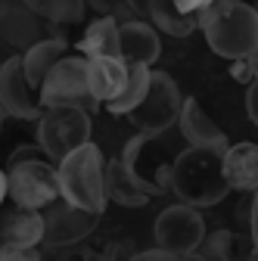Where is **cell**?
<instances>
[{
	"label": "cell",
	"instance_id": "5b68a950",
	"mask_svg": "<svg viewBox=\"0 0 258 261\" xmlns=\"http://www.w3.org/2000/svg\"><path fill=\"white\" fill-rule=\"evenodd\" d=\"M174 149L162 140V134H137L124 143L121 162L131 171V177L149 193V196H162L168 193V177H171V162Z\"/></svg>",
	"mask_w": 258,
	"mask_h": 261
},
{
	"label": "cell",
	"instance_id": "f546056e",
	"mask_svg": "<svg viewBox=\"0 0 258 261\" xmlns=\"http://www.w3.org/2000/svg\"><path fill=\"white\" fill-rule=\"evenodd\" d=\"M255 69H258L255 56H243V59H234L230 75H234V81H240V84H252V81H255Z\"/></svg>",
	"mask_w": 258,
	"mask_h": 261
},
{
	"label": "cell",
	"instance_id": "ac0fdd59",
	"mask_svg": "<svg viewBox=\"0 0 258 261\" xmlns=\"http://www.w3.org/2000/svg\"><path fill=\"white\" fill-rule=\"evenodd\" d=\"M103 187H106V199L124 205V208H143L152 196L131 177V171L124 168L121 159H109L106 171H103Z\"/></svg>",
	"mask_w": 258,
	"mask_h": 261
},
{
	"label": "cell",
	"instance_id": "4fadbf2b",
	"mask_svg": "<svg viewBox=\"0 0 258 261\" xmlns=\"http://www.w3.org/2000/svg\"><path fill=\"white\" fill-rule=\"evenodd\" d=\"M162 56V41L159 31L143 22V19H127L118 22V59L131 62V65H149Z\"/></svg>",
	"mask_w": 258,
	"mask_h": 261
},
{
	"label": "cell",
	"instance_id": "7402d4cb",
	"mask_svg": "<svg viewBox=\"0 0 258 261\" xmlns=\"http://www.w3.org/2000/svg\"><path fill=\"white\" fill-rule=\"evenodd\" d=\"M149 65H131L127 62V78H124V87L118 90L115 100L106 103V112L109 115H127L140 100H143V93L149 87Z\"/></svg>",
	"mask_w": 258,
	"mask_h": 261
},
{
	"label": "cell",
	"instance_id": "2e32d148",
	"mask_svg": "<svg viewBox=\"0 0 258 261\" xmlns=\"http://www.w3.org/2000/svg\"><path fill=\"white\" fill-rule=\"evenodd\" d=\"M44 243V215L38 208L13 205L0 215V246H41Z\"/></svg>",
	"mask_w": 258,
	"mask_h": 261
},
{
	"label": "cell",
	"instance_id": "8992f818",
	"mask_svg": "<svg viewBox=\"0 0 258 261\" xmlns=\"http://www.w3.org/2000/svg\"><path fill=\"white\" fill-rule=\"evenodd\" d=\"M184 106V93L177 87V81L168 72H149V87L143 93V100L127 112V121H131L140 134H165L168 127L177 124Z\"/></svg>",
	"mask_w": 258,
	"mask_h": 261
},
{
	"label": "cell",
	"instance_id": "52a82bcc",
	"mask_svg": "<svg viewBox=\"0 0 258 261\" xmlns=\"http://www.w3.org/2000/svg\"><path fill=\"white\" fill-rule=\"evenodd\" d=\"M38 96H41V106L50 109V106H75V109H84V112H96L100 103L90 96L87 90V59L84 56H62L53 69L44 75L41 87H38Z\"/></svg>",
	"mask_w": 258,
	"mask_h": 261
},
{
	"label": "cell",
	"instance_id": "f1b7e54d",
	"mask_svg": "<svg viewBox=\"0 0 258 261\" xmlns=\"http://www.w3.org/2000/svg\"><path fill=\"white\" fill-rule=\"evenodd\" d=\"M131 258H134V249H131V243H124V240L106 243L100 249V261H131Z\"/></svg>",
	"mask_w": 258,
	"mask_h": 261
},
{
	"label": "cell",
	"instance_id": "cb8c5ba5",
	"mask_svg": "<svg viewBox=\"0 0 258 261\" xmlns=\"http://www.w3.org/2000/svg\"><path fill=\"white\" fill-rule=\"evenodd\" d=\"M230 243H234V230H212L202 237V243L196 246L199 261H230Z\"/></svg>",
	"mask_w": 258,
	"mask_h": 261
},
{
	"label": "cell",
	"instance_id": "5bb4252c",
	"mask_svg": "<svg viewBox=\"0 0 258 261\" xmlns=\"http://www.w3.org/2000/svg\"><path fill=\"white\" fill-rule=\"evenodd\" d=\"M177 127H180V137L190 146H205V149H227L230 146L227 134L212 121V115L199 106V100H193V96H184Z\"/></svg>",
	"mask_w": 258,
	"mask_h": 261
},
{
	"label": "cell",
	"instance_id": "484cf974",
	"mask_svg": "<svg viewBox=\"0 0 258 261\" xmlns=\"http://www.w3.org/2000/svg\"><path fill=\"white\" fill-rule=\"evenodd\" d=\"M41 246H0V261H41Z\"/></svg>",
	"mask_w": 258,
	"mask_h": 261
},
{
	"label": "cell",
	"instance_id": "44dd1931",
	"mask_svg": "<svg viewBox=\"0 0 258 261\" xmlns=\"http://www.w3.org/2000/svg\"><path fill=\"white\" fill-rule=\"evenodd\" d=\"M78 56H84V59L118 56V22L109 16L93 19L78 41Z\"/></svg>",
	"mask_w": 258,
	"mask_h": 261
},
{
	"label": "cell",
	"instance_id": "8fae6325",
	"mask_svg": "<svg viewBox=\"0 0 258 261\" xmlns=\"http://www.w3.org/2000/svg\"><path fill=\"white\" fill-rule=\"evenodd\" d=\"M0 109H4V115L22 118V121H38V115L44 112L38 90L28 84V78L22 72L19 53L0 62Z\"/></svg>",
	"mask_w": 258,
	"mask_h": 261
},
{
	"label": "cell",
	"instance_id": "ba28073f",
	"mask_svg": "<svg viewBox=\"0 0 258 261\" xmlns=\"http://www.w3.org/2000/svg\"><path fill=\"white\" fill-rule=\"evenodd\" d=\"M84 143H90V112L75 106H50L38 115V146L53 162H62Z\"/></svg>",
	"mask_w": 258,
	"mask_h": 261
},
{
	"label": "cell",
	"instance_id": "7a4b0ae2",
	"mask_svg": "<svg viewBox=\"0 0 258 261\" xmlns=\"http://www.w3.org/2000/svg\"><path fill=\"white\" fill-rule=\"evenodd\" d=\"M221 152L224 149L187 146L174 155L168 190L184 205L209 208V205H218L230 193L227 180H224V168H221Z\"/></svg>",
	"mask_w": 258,
	"mask_h": 261
},
{
	"label": "cell",
	"instance_id": "1f68e13d",
	"mask_svg": "<svg viewBox=\"0 0 258 261\" xmlns=\"http://www.w3.org/2000/svg\"><path fill=\"white\" fill-rule=\"evenodd\" d=\"M255 90H258V84L252 81V84H246V112H249V121L252 124H258V112H255Z\"/></svg>",
	"mask_w": 258,
	"mask_h": 261
},
{
	"label": "cell",
	"instance_id": "4dcf8cb0",
	"mask_svg": "<svg viewBox=\"0 0 258 261\" xmlns=\"http://www.w3.org/2000/svg\"><path fill=\"white\" fill-rule=\"evenodd\" d=\"M171 4H174L177 10H184V13H193V16H196L199 10H205V7L212 4V0H171Z\"/></svg>",
	"mask_w": 258,
	"mask_h": 261
},
{
	"label": "cell",
	"instance_id": "836d02e7",
	"mask_svg": "<svg viewBox=\"0 0 258 261\" xmlns=\"http://www.w3.org/2000/svg\"><path fill=\"white\" fill-rule=\"evenodd\" d=\"M4 118H7V115H4V109H0V130H4Z\"/></svg>",
	"mask_w": 258,
	"mask_h": 261
},
{
	"label": "cell",
	"instance_id": "9c48e42d",
	"mask_svg": "<svg viewBox=\"0 0 258 261\" xmlns=\"http://www.w3.org/2000/svg\"><path fill=\"white\" fill-rule=\"evenodd\" d=\"M152 237H156V249L190 255V252H196V246L205 237V218L199 215V208L174 202L165 212H159L152 224Z\"/></svg>",
	"mask_w": 258,
	"mask_h": 261
},
{
	"label": "cell",
	"instance_id": "d6986e66",
	"mask_svg": "<svg viewBox=\"0 0 258 261\" xmlns=\"http://www.w3.org/2000/svg\"><path fill=\"white\" fill-rule=\"evenodd\" d=\"M66 53H69V41L62 38V35L44 38V41H38L35 47H28L25 53H19V56H22V72H25L28 84L38 90L41 81H44V75H47Z\"/></svg>",
	"mask_w": 258,
	"mask_h": 261
},
{
	"label": "cell",
	"instance_id": "ffe728a7",
	"mask_svg": "<svg viewBox=\"0 0 258 261\" xmlns=\"http://www.w3.org/2000/svg\"><path fill=\"white\" fill-rule=\"evenodd\" d=\"M143 16L156 31H165L171 38H190L196 31V16L177 10L171 0H143Z\"/></svg>",
	"mask_w": 258,
	"mask_h": 261
},
{
	"label": "cell",
	"instance_id": "7c38bea8",
	"mask_svg": "<svg viewBox=\"0 0 258 261\" xmlns=\"http://www.w3.org/2000/svg\"><path fill=\"white\" fill-rule=\"evenodd\" d=\"M53 25L35 16L25 0H0V44H7L16 53H25L44 38H53Z\"/></svg>",
	"mask_w": 258,
	"mask_h": 261
},
{
	"label": "cell",
	"instance_id": "30bf717a",
	"mask_svg": "<svg viewBox=\"0 0 258 261\" xmlns=\"http://www.w3.org/2000/svg\"><path fill=\"white\" fill-rule=\"evenodd\" d=\"M41 215H44V243L41 246H47V249L84 243L96 230V224H100L96 212H84L78 205H69L66 199H53Z\"/></svg>",
	"mask_w": 258,
	"mask_h": 261
},
{
	"label": "cell",
	"instance_id": "d4e9b609",
	"mask_svg": "<svg viewBox=\"0 0 258 261\" xmlns=\"http://www.w3.org/2000/svg\"><path fill=\"white\" fill-rule=\"evenodd\" d=\"M56 261H100V249L75 243V246H62L56 249Z\"/></svg>",
	"mask_w": 258,
	"mask_h": 261
},
{
	"label": "cell",
	"instance_id": "83f0119b",
	"mask_svg": "<svg viewBox=\"0 0 258 261\" xmlns=\"http://www.w3.org/2000/svg\"><path fill=\"white\" fill-rule=\"evenodd\" d=\"M131 261H199V255L196 252L174 255V252H165V249H146V252H134Z\"/></svg>",
	"mask_w": 258,
	"mask_h": 261
},
{
	"label": "cell",
	"instance_id": "e575fe53",
	"mask_svg": "<svg viewBox=\"0 0 258 261\" xmlns=\"http://www.w3.org/2000/svg\"><path fill=\"white\" fill-rule=\"evenodd\" d=\"M118 4H124V0H118Z\"/></svg>",
	"mask_w": 258,
	"mask_h": 261
},
{
	"label": "cell",
	"instance_id": "6da1fadb",
	"mask_svg": "<svg viewBox=\"0 0 258 261\" xmlns=\"http://www.w3.org/2000/svg\"><path fill=\"white\" fill-rule=\"evenodd\" d=\"M196 28H202L209 47L224 59L234 62L243 56H255L258 13L243 0H212L205 10L196 13Z\"/></svg>",
	"mask_w": 258,
	"mask_h": 261
},
{
	"label": "cell",
	"instance_id": "603a6c76",
	"mask_svg": "<svg viewBox=\"0 0 258 261\" xmlns=\"http://www.w3.org/2000/svg\"><path fill=\"white\" fill-rule=\"evenodd\" d=\"M25 7L47 25H78L84 22V0H25Z\"/></svg>",
	"mask_w": 258,
	"mask_h": 261
},
{
	"label": "cell",
	"instance_id": "e0dca14e",
	"mask_svg": "<svg viewBox=\"0 0 258 261\" xmlns=\"http://www.w3.org/2000/svg\"><path fill=\"white\" fill-rule=\"evenodd\" d=\"M127 78V62L118 56H100V59H87V90L100 106L115 100L118 90L124 87Z\"/></svg>",
	"mask_w": 258,
	"mask_h": 261
},
{
	"label": "cell",
	"instance_id": "d6a6232c",
	"mask_svg": "<svg viewBox=\"0 0 258 261\" xmlns=\"http://www.w3.org/2000/svg\"><path fill=\"white\" fill-rule=\"evenodd\" d=\"M7 202V174H4V168H0V205Z\"/></svg>",
	"mask_w": 258,
	"mask_h": 261
},
{
	"label": "cell",
	"instance_id": "4316f807",
	"mask_svg": "<svg viewBox=\"0 0 258 261\" xmlns=\"http://www.w3.org/2000/svg\"><path fill=\"white\" fill-rule=\"evenodd\" d=\"M230 261H255V237H249V233H234Z\"/></svg>",
	"mask_w": 258,
	"mask_h": 261
},
{
	"label": "cell",
	"instance_id": "9a60e30c",
	"mask_svg": "<svg viewBox=\"0 0 258 261\" xmlns=\"http://www.w3.org/2000/svg\"><path fill=\"white\" fill-rule=\"evenodd\" d=\"M221 168H224V180L230 190L240 193H255L258 187V149L252 140L234 143L221 152Z\"/></svg>",
	"mask_w": 258,
	"mask_h": 261
},
{
	"label": "cell",
	"instance_id": "3957f363",
	"mask_svg": "<svg viewBox=\"0 0 258 261\" xmlns=\"http://www.w3.org/2000/svg\"><path fill=\"white\" fill-rule=\"evenodd\" d=\"M4 174H7V199L13 205L44 212L53 199H59L56 162L38 143H25L13 149Z\"/></svg>",
	"mask_w": 258,
	"mask_h": 261
},
{
	"label": "cell",
	"instance_id": "277c9868",
	"mask_svg": "<svg viewBox=\"0 0 258 261\" xmlns=\"http://www.w3.org/2000/svg\"><path fill=\"white\" fill-rule=\"evenodd\" d=\"M106 159L96 143H84L75 152H69L62 162H56V177H59V199L69 205H78L84 212H106V187H103Z\"/></svg>",
	"mask_w": 258,
	"mask_h": 261
}]
</instances>
